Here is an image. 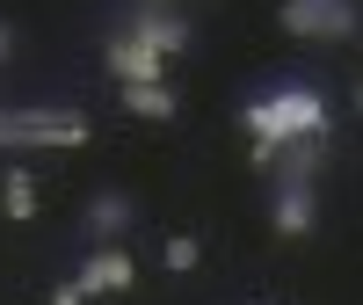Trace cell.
Masks as SVG:
<instances>
[{"label": "cell", "mask_w": 363, "mask_h": 305, "mask_svg": "<svg viewBox=\"0 0 363 305\" xmlns=\"http://www.w3.org/2000/svg\"><path fill=\"white\" fill-rule=\"evenodd\" d=\"M240 131H247V160L262 174H277V160L298 138H327V95L313 80H277L240 109Z\"/></svg>", "instance_id": "obj_1"}, {"label": "cell", "mask_w": 363, "mask_h": 305, "mask_svg": "<svg viewBox=\"0 0 363 305\" xmlns=\"http://www.w3.org/2000/svg\"><path fill=\"white\" fill-rule=\"evenodd\" d=\"M277 22L298 44H356L363 37V8L356 0H284Z\"/></svg>", "instance_id": "obj_2"}, {"label": "cell", "mask_w": 363, "mask_h": 305, "mask_svg": "<svg viewBox=\"0 0 363 305\" xmlns=\"http://www.w3.org/2000/svg\"><path fill=\"white\" fill-rule=\"evenodd\" d=\"M15 51H22V29H15L8 15H0V66H8V58H15Z\"/></svg>", "instance_id": "obj_13"}, {"label": "cell", "mask_w": 363, "mask_h": 305, "mask_svg": "<svg viewBox=\"0 0 363 305\" xmlns=\"http://www.w3.org/2000/svg\"><path fill=\"white\" fill-rule=\"evenodd\" d=\"M131 226H138L131 189H95V196H87V218H80V233H87V240H124Z\"/></svg>", "instance_id": "obj_8"}, {"label": "cell", "mask_w": 363, "mask_h": 305, "mask_svg": "<svg viewBox=\"0 0 363 305\" xmlns=\"http://www.w3.org/2000/svg\"><path fill=\"white\" fill-rule=\"evenodd\" d=\"M124 95L131 116H145V124H174L182 116V95H174V80H153V87H116Z\"/></svg>", "instance_id": "obj_10"}, {"label": "cell", "mask_w": 363, "mask_h": 305, "mask_svg": "<svg viewBox=\"0 0 363 305\" xmlns=\"http://www.w3.org/2000/svg\"><path fill=\"white\" fill-rule=\"evenodd\" d=\"M349 109H356V116H363V80H356V87H349Z\"/></svg>", "instance_id": "obj_14"}, {"label": "cell", "mask_w": 363, "mask_h": 305, "mask_svg": "<svg viewBox=\"0 0 363 305\" xmlns=\"http://www.w3.org/2000/svg\"><path fill=\"white\" fill-rule=\"evenodd\" d=\"M37 189H44V182L29 174L22 160L0 167V218H8V226H29V218H37Z\"/></svg>", "instance_id": "obj_9"}, {"label": "cell", "mask_w": 363, "mask_h": 305, "mask_svg": "<svg viewBox=\"0 0 363 305\" xmlns=\"http://www.w3.org/2000/svg\"><path fill=\"white\" fill-rule=\"evenodd\" d=\"M160 262H167V277H189V269L203 262V240H196V233H174L167 248H160Z\"/></svg>", "instance_id": "obj_11"}, {"label": "cell", "mask_w": 363, "mask_h": 305, "mask_svg": "<svg viewBox=\"0 0 363 305\" xmlns=\"http://www.w3.org/2000/svg\"><path fill=\"white\" fill-rule=\"evenodd\" d=\"M102 66H109V80H116V87H153V80H174L167 58H160V51H145V44H131L124 29H109Z\"/></svg>", "instance_id": "obj_7"}, {"label": "cell", "mask_w": 363, "mask_h": 305, "mask_svg": "<svg viewBox=\"0 0 363 305\" xmlns=\"http://www.w3.org/2000/svg\"><path fill=\"white\" fill-rule=\"evenodd\" d=\"M116 29H124L131 44H145V51H160L167 66H174V58H182V51L196 44L189 15H182V8H167V0H131V8H124V22H116Z\"/></svg>", "instance_id": "obj_4"}, {"label": "cell", "mask_w": 363, "mask_h": 305, "mask_svg": "<svg viewBox=\"0 0 363 305\" xmlns=\"http://www.w3.org/2000/svg\"><path fill=\"white\" fill-rule=\"evenodd\" d=\"M95 124L80 109H0V152H22V145H87Z\"/></svg>", "instance_id": "obj_3"}, {"label": "cell", "mask_w": 363, "mask_h": 305, "mask_svg": "<svg viewBox=\"0 0 363 305\" xmlns=\"http://www.w3.org/2000/svg\"><path fill=\"white\" fill-rule=\"evenodd\" d=\"M51 305H95V298H87V291L66 277V284H51Z\"/></svg>", "instance_id": "obj_12"}, {"label": "cell", "mask_w": 363, "mask_h": 305, "mask_svg": "<svg viewBox=\"0 0 363 305\" xmlns=\"http://www.w3.org/2000/svg\"><path fill=\"white\" fill-rule=\"evenodd\" d=\"M269 226H277V240H313V226H320V189H313V174L277 167V182H269Z\"/></svg>", "instance_id": "obj_6"}, {"label": "cell", "mask_w": 363, "mask_h": 305, "mask_svg": "<svg viewBox=\"0 0 363 305\" xmlns=\"http://www.w3.org/2000/svg\"><path fill=\"white\" fill-rule=\"evenodd\" d=\"M73 284L95 298V305H102V298H124V291L138 284V262H131L124 240H87L80 262H73Z\"/></svg>", "instance_id": "obj_5"}]
</instances>
